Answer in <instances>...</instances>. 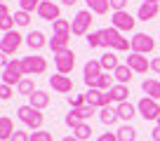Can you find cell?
<instances>
[{
  "label": "cell",
  "instance_id": "cell-28",
  "mask_svg": "<svg viewBox=\"0 0 160 141\" xmlns=\"http://www.w3.org/2000/svg\"><path fill=\"white\" fill-rule=\"evenodd\" d=\"M137 113H139V111H137V106H132L130 101H125V104H118V115H120V120H127V122H130L132 118L137 115Z\"/></svg>",
  "mask_w": 160,
  "mask_h": 141
},
{
  "label": "cell",
  "instance_id": "cell-47",
  "mask_svg": "<svg viewBox=\"0 0 160 141\" xmlns=\"http://www.w3.org/2000/svg\"><path fill=\"white\" fill-rule=\"evenodd\" d=\"M61 2H64V5H68V7H71V5H75V2H78V0H61Z\"/></svg>",
  "mask_w": 160,
  "mask_h": 141
},
{
  "label": "cell",
  "instance_id": "cell-51",
  "mask_svg": "<svg viewBox=\"0 0 160 141\" xmlns=\"http://www.w3.org/2000/svg\"><path fill=\"white\" fill-rule=\"evenodd\" d=\"M151 141H153V139H151Z\"/></svg>",
  "mask_w": 160,
  "mask_h": 141
},
{
  "label": "cell",
  "instance_id": "cell-30",
  "mask_svg": "<svg viewBox=\"0 0 160 141\" xmlns=\"http://www.w3.org/2000/svg\"><path fill=\"white\" fill-rule=\"evenodd\" d=\"M115 134H118V141H137V129L132 125H122Z\"/></svg>",
  "mask_w": 160,
  "mask_h": 141
},
{
  "label": "cell",
  "instance_id": "cell-29",
  "mask_svg": "<svg viewBox=\"0 0 160 141\" xmlns=\"http://www.w3.org/2000/svg\"><path fill=\"white\" fill-rule=\"evenodd\" d=\"M108 94H111V99H113L115 104H125L127 96H130V90H127V85H115Z\"/></svg>",
  "mask_w": 160,
  "mask_h": 141
},
{
  "label": "cell",
  "instance_id": "cell-4",
  "mask_svg": "<svg viewBox=\"0 0 160 141\" xmlns=\"http://www.w3.org/2000/svg\"><path fill=\"white\" fill-rule=\"evenodd\" d=\"M137 111H139V115L144 118V120H155V122H158V118H160V104L155 99H151V96H141L139 104H137Z\"/></svg>",
  "mask_w": 160,
  "mask_h": 141
},
{
  "label": "cell",
  "instance_id": "cell-43",
  "mask_svg": "<svg viewBox=\"0 0 160 141\" xmlns=\"http://www.w3.org/2000/svg\"><path fill=\"white\" fill-rule=\"evenodd\" d=\"M12 94H14V90H12L10 85H2V90H0V96H2V99H12Z\"/></svg>",
  "mask_w": 160,
  "mask_h": 141
},
{
  "label": "cell",
  "instance_id": "cell-21",
  "mask_svg": "<svg viewBox=\"0 0 160 141\" xmlns=\"http://www.w3.org/2000/svg\"><path fill=\"white\" fill-rule=\"evenodd\" d=\"M87 87H90V90H104V92H111V90L115 87V85H113V75H108V73H101V75L97 78L94 82H90Z\"/></svg>",
  "mask_w": 160,
  "mask_h": 141
},
{
  "label": "cell",
  "instance_id": "cell-15",
  "mask_svg": "<svg viewBox=\"0 0 160 141\" xmlns=\"http://www.w3.org/2000/svg\"><path fill=\"white\" fill-rule=\"evenodd\" d=\"M127 66H130L134 73H146V70L151 68V61L146 59L144 54H137V52H130V56H127Z\"/></svg>",
  "mask_w": 160,
  "mask_h": 141
},
{
  "label": "cell",
  "instance_id": "cell-23",
  "mask_svg": "<svg viewBox=\"0 0 160 141\" xmlns=\"http://www.w3.org/2000/svg\"><path fill=\"white\" fill-rule=\"evenodd\" d=\"M132 73H134V70H132L127 64H120L118 68L113 70V78L118 80V85H130V80H132Z\"/></svg>",
  "mask_w": 160,
  "mask_h": 141
},
{
  "label": "cell",
  "instance_id": "cell-44",
  "mask_svg": "<svg viewBox=\"0 0 160 141\" xmlns=\"http://www.w3.org/2000/svg\"><path fill=\"white\" fill-rule=\"evenodd\" d=\"M97 141H118V134H115V132H104Z\"/></svg>",
  "mask_w": 160,
  "mask_h": 141
},
{
  "label": "cell",
  "instance_id": "cell-26",
  "mask_svg": "<svg viewBox=\"0 0 160 141\" xmlns=\"http://www.w3.org/2000/svg\"><path fill=\"white\" fill-rule=\"evenodd\" d=\"M99 120L104 122L106 127L115 125V122L120 120V115H118V108H111V106H106V108H101V111H99Z\"/></svg>",
  "mask_w": 160,
  "mask_h": 141
},
{
  "label": "cell",
  "instance_id": "cell-38",
  "mask_svg": "<svg viewBox=\"0 0 160 141\" xmlns=\"http://www.w3.org/2000/svg\"><path fill=\"white\" fill-rule=\"evenodd\" d=\"M87 47H90V50H97V47H101V31H94V33H90V38H87Z\"/></svg>",
  "mask_w": 160,
  "mask_h": 141
},
{
  "label": "cell",
  "instance_id": "cell-24",
  "mask_svg": "<svg viewBox=\"0 0 160 141\" xmlns=\"http://www.w3.org/2000/svg\"><path fill=\"white\" fill-rule=\"evenodd\" d=\"M99 64H101V68H104V73L106 70H108V73H113L115 68H118V56H115V52H104V54H101V59H99Z\"/></svg>",
  "mask_w": 160,
  "mask_h": 141
},
{
  "label": "cell",
  "instance_id": "cell-40",
  "mask_svg": "<svg viewBox=\"0 0 160 141\" xmlns=\"http://www.w3.org/2000/svg\"><path fill=\"white\" fill-rule=\"evenodd\" d=\"M68 104H71V108H80V106L87 104V99H85V94H73V96H68Z\"/></svg>",
  "mask_w": 160,
  "mask_h": 141
},
{
  "label": "cell",
  "instance_id": "cell-6",
  "mask_svg": "<svg viewBox=\"0 0 160 141\" xmlns=\"http://www.w3.org/2000/svg\"><path fill=\"white\" fill-rule=\"evenodd\" d=\"M21 64H24V75H42L47 70V59L45 56H38V54L24 56Z\"/></svg>",
  "mask_w": 160,
  "mask_h": 141
},
{
  "label": "cell",
  "instance_id": "cell-22",
  "mask_svg": "<svg viewBox=\"0 0 160 141\" xmlns=\"http://www.w3.org/2000/svg\"><path fill=\"white\" fill-rule=\"evenodd\" d=\"M0 28H2V33H10V31H14V14H10V10H7V5H0Z\"/></svg>",
  "mask_w": 160,
  "mask_h": 141
},
{
  "label": "cell",
  "instance_id": "cell-9",
  "mask_svg": "<svg viewBox=\"0 0 160 141\" xmlns=\"http://www.w3.org/2000/svg\"><path fill=\"white\" fill-rule=\"evenodd\" d=\"M130 42H132V52H137V54H151L155 50V40L146 33H137Z\"/></svg>",
  "mask_w": 160,
  "mask_h": 141
},
{
  "label": "cell",
  "instance_id": "cell-37",
  "mask_svg": "<svg viewBox=\"0 0 160 141\" xmlns=\"http://www.w3.org/2000/svg\"><path fill=\"white\" fill-rule=\"evenodd\" d=\"M14 24L17 26H28L31 24V14H28V12H24V10L14 12Z\"/></svg>",
  "mask_w": 160,
  "mask_h": 141
},
{
  "label": "cell",
  "instance_id": "cell-36",
  "mask_svg": "<svg viewBox=\"0 0 160 141\" xmlns=\"http://www.w3.org/2000/svg\"><path fill=\"white\" fill-rule=\"evenodd\" d=\"M52 31L54 33H71V21L68 19H57L52 24Z\"/></svg>",
  "mask_w": 160,
  "mask_h": 141
},
{
  "label": "cell",
  "instance_id": "cell-1",
  "mask_svg": "<svg viewBox=\"0 0 160 141\" xmlns=\"http://www.w3.org/2000/svg\"><path fill=\"white\" fill-rule=\"evenodd\" d=\"M101 47H106V52H127L132 50V42L127 38H122L118 28L108 26V28H101Z\"/></svg>",
  "mask_w": 160,
  "mask_h": 141
},
{
  "label": "cell",
  "instance_id": "cell-42",
  "mask_svg": "<svg viewBox=\"0 0 160 141\" xmlns=\"http://www.w3.org/2000/svg\"><path fill=\"white\" fill-rule=\"evenodd\" d=\"M10 141H31V134H28V132H21V129H17V132H14V136H12Z\"/></svg>",
  "mask_w": 160,
  "mask_h": 141
},
{
  "label": "cell",
  "instance_id": "cell-17",
  "mask_svg": "<svg viewBox=\"0 0 160 141\" xmlns=\"http://www.w3.org/2000/svg\"><path fill=\"white\" fill-rule=\"evenodd\" d=\"M26 45H28L33 52H38V50H42L45 45H50V42H47V38H45L42 31H31V33L26 35Z\"/></svg>",
  "mask_w": 160,
  "mask_h": 141
},
{
  "label": "cell",
  "instance_id": "cell-13",
  "mask_svg": "<svg viewBox=\"0 0 160 141\" xmlns=\"http://www.w3.org/2000/svg\"><path fill=\"white\" fill-rule=\"evenodd\" d=\"M50 85L54 92H59V94H68V92H73V80H71V75H61V73H57V75L50 78Z\"/></svg>",
  "mask_w": 160,
  "mask_h": 141
},
{
  "label": "cell",
  "instance_id": "cell-32",
  "mask_svg": "<svg viewBox=\"0 0 160 141\" xmlns=\"http://www.w3.org/2000/svg\"><path fill=\"white\" fill-rule=\"evenodd\" d=\"M73 111L80 115V120H82V122H87L97 113V108H94V106H90V104H85V106H80V108H73Z\"/></svg>",
  "mask_w": 160,
  "mask_h": 141
},
{
  "label": "cell",
  "instance_id": "cell-12",
  "mask_svg": "<svg viewBox=\"0 0 160 141\" xmlns=\"http://www.w3.org/2000/svg\"><path fill=\"white\" fill-rule=\"evenodd\" d=\"M38 17L54 24L57 19H61V10H59V5H57V2H52V0H42V5L38 7Z\"/></svg>",
  "mask_w": 160,
  "mask_h": 141
},
{
  "label": "cell",
  "instance_id": "cell-39",
  "mask_svg": "<svg viewBox=\"0 0 160 141\" xmlns=\"http://www.w3.org/2000/svg\"><path fill=\"white\" fill-rule=\"evenodd\" d=\"M31 141H52V132L47 129H35L31 134Z\"/></svg>",
  "mask_w": 160,
  "mask_h": 141
},
{
  "label": "cell",
  "instance_id": "cell-18",
  "mask_svg": "<svg viewBox=\"0 0 160 141\" xmlns=\"http://www.w3.org/2000/svg\"><path fill=\"white\" fill-rule=\"evenodd\" d=\"M68 42H71V33H54L52 35V40H50V47H52V52H64V50H68Z\"/></svg>",
  "mask_w": 160,
  "mask_h": 141
},
{
  "label": "cell",
  "instance_id": "cell-3",
  "mask_svg": "<svg viewBox=\"0 0 160 141\" xmlns=\"http://www.w3.org/2000/svg\"><path fill=\"white\" fill-rule=\"evenodd\" d=\"M24 80V64L21 59H12L7 66H2V85H19Z\"/></svg>",
  "mask_w": 160,
  "mask_h": 141
},
{
  "label": "cell",
  "instance_id": "cell-35",
  "mask_svg": "<svg viewBox=\"0 0 160 141\" xmlns=\"http://www.w3.org/2000/svg\"><path fill=\"white\" fill-rule=\"evenodd\" d=\"M66 127H71V129H78V127L80 125H82V120H80V115H78V113H75L73 111V108H71V113H68V115H66Z\"/></svg>",
  "mask_w": 160,
  "mask_h": 141
},
{
  "label": "cell",
  "instance_id": "cell-5",
  "mask_svg": "<svg viewBox=\"0 0 160 141\" xmlns=\"http://www.w3.org/2000/svg\"><path fill=\"white\" fill-rule=\"evenodd\" d=\"M92 12L90 10H80L78 14L73 17V21H71V33L73 35H87L90 33V26H92Z\"/></svg>",
  "mask_w": 160,
  "mask_h": 141
},
{
  "label": "cell",
  "instance_id": "cell-16",
  "mask_svg": "<svg viewBox=\"0 0 160 141\" xmlns=\"http://www.w3.org/2000/svg\"><path fill=\"white\" fill-rule=\"evenodd\" d=\"M158 12H160L158 2H141L139 10H137V19L139 21H151V19L158 17Z\"/></svg>",
  "mask_w": 160,
  "mask_h": 141
},
{
  "label": "cell",
  "instance_id": "cell-7",
  "mask_svg": "<svg viewBox=\"0 0 160 141\" xmlns=\"http://www.w3.org/2000/svg\"><path fill=\"white\" fill-rule=\"evenodd\" d=\"M21 42H24V35L19 31H10V33H2V38H0V50L5 56H10L21 47Z\"/></svg>",
  "mask_w": 160,
  "mask_h": 141
},
{
  "label": "cell",
  "instance_id": "cell-11",
  "mask_svg": "<svg viewBox=\"0 0 160 141\" xmlns=\"http://www.w3.org/2000/svg\"><path fill=\"white\" fill-rule=\"evenodd\" d=\"M134 24H137V19L127 10L125 12H113V17H111V26L118 28L120 33H122V31H132V28H134Z\"/></svg>",
  "mask_w": 160,
  "mask_h": 141
},
{
  "label": "cell",
  "instance_id": "cell-41",
  "mask_svg": "<svg viewBox=\"0 0 160 141\" xmlns=\"http://www.w3.org/2000/svg\"><path fill=\"white\" fill-rule=\"evenodd\" d=\"M111 10L113 12H125L127 10V0H111Z\"/></svg>",
  "mask_w": 160,
  "mask_h": 141
},
{
  "label": "cell",
  "instance_id": "cell-34",
  "mask_svg": "<svg viewBox=\"0 0 160 141\" xmlns=\"http://www.w3.org/2000/svg\"><path fill=\"white\" fill-rule=\"evenodd\" d=\"M42 5V0H19V10H24V12H38V7Z\"/></svg>",
  "mask_w": 160,
  "mask_h": 141
},
{
  "label": "cell",
  "instance_id": "cell-14",
  "mask_svg": "<svg viewBox=\"0 0 160 141\" xmlns=\"http://www.w3.org/2000/svg\"><path fill=\"white\" fill-rule=\"evenodd\" d=\"M104 73V68H101L99 59H90L85 64V68H82V80H85V85H90V82H94L97 78Z\"/></svg>",
  "mask_w": 160,
  "mask_h": 141
},
{
  "label": "cell",
  "instance_id": "cell-2",
  "mask_svg": "<svg viewBox=\"0 0 160 141\" xmlns=\"http://www.w3.org/2000/svg\"><path fill=\"white\" fill-rule=\"evenodd\" d=\"M17 118H19L26 127H31L33 132L35 129H42V122H45V115H42L38 108H33L31 104L19 106V108H17Z\"/></svg>",
  "mask_w": 160,
  "mask_h": 141
},
{
  "label": "cell",
  "instance_id": "cell-48",
  "mask_svg": "<svg viewBox=\"0 0 160 141\" xmlns=\"http://www.w3.org/2000/svg\"><path fill=\"white\" fill-rule=\"evenodd\" d=\"M61 141H80V139H75V136H64Z\"/></svg>",
  "mask_w": 160,
  "mask_h": 141
},
{
  "label": "cell",
  "instance_id": "cell-45",
  "mask_svg": "<svg viewBox=\"0 0 160 141\" xmlns=\"http://www.w3.org/2000/svg\"><path fill=\"white\" fill-rule=\"evenodd\" d=\"M151 70H155V73H160V56H155V59L151 61Z\"/></svg>",
  "mask_w": 160,
  "mask_h": 141
},
{
  "label": "cell",
  "instance_id": "cell-25",
  "mask_svg": "<svg viewBox=\"0 0 160 141\" xmlns=\"http://www.w3.org/2000/svg\"><path fill=\"white\" fill-rule=\"evenodd\" d=\"M14 122H12V118H7V115H2L0 118V139L2 141H10L12 136H14Z\"/></svg>",
  "mask_w": 160,
  "mask_h": 141
},
{
  "label": "cell",
  "instance_id": "cell-49",
  "mask_svg": "<svg viewBox=\"0 0 160 141\" xmlns=\"http://www.w3.org/2000/svg\"><path fill=\"white\" fill-rule=\"evenodd\" d=\"M144 2H160V0H144Z\"/></svg>",
  "mask_w": 160,
  "mask_h": 141
},
{
  "label": "cell",
  "instance_id": "cell-50",
  "mask_svg": "<svg viewBox=\"0 0 160 141\" xmlns=\"http://www.w3.org/2000/svg\"><path fill=\"white\" fill-rule=\"evenodd\" d=\"M158 127H160V118H158Z\"/></svg>",
  "mask_w": 160,
  "mask_h": 141
},
{
  "label": "cell",
  "instance_id": "cell-20",
  "mask_svg": "<svg viewBox=\"0 0 160 141\" xmlns=\"http://www.w3.org/2000/svg\"><path fill=\"white\" fill-rule=\"evenodd\" d=\"M28 101H31V106H33V108L42 111V108H47V106H50V94H47V92H42V90H35L33 94L28 96Z\"/></svg>",
  "mask_w": 160,
  "mask_h": 141
},
{
  "label": "cell",
  "instance_id": "cell-31",
  "mask_svg": "<svg viewBox=\"0 0 160 141\" xmlns=\"http://www.w3.org/2000/svg\"><path fill=\"white\" fill-rule=\"evenodd\" d=\"M17 92H19V94H26V96H31L35 92V82L31 80V78H24V80L19 82V85H17Z\"/></svg>",
  "mask_w": 160,
  "mask_h": 141
},
{
  "label": "cell",
  "instance_id": "cell-8",
  "mask_svg": "<svg viewBox=\"0 0 160 141\" xmlns=\"http://www.w3.org/2000/svg\"><path fill=\"white\" fill-rule=\"evenodd\" d=\"M54 66H57V73H61V75H68L71 70H73L75 66V54L73 50H64V52H57L54 54Z\"/></svg>",
  "mask_w": 160,
  "mask_h": 141
},
{
  "label": "cell",
  "instance_id": "cell-27",
  "mask_svg": "<svg viewBox=\"0 0 160 141\" xmlns=\"http://www.w3.org/2000/svg\"><path fill=\"white\" fill-rule=\"evenodd\" d=\"M111 7V0H87V10L92 14H106Z\"/></svg>",
  "mask_w": 160,
  "mask_h": 141
},
{
  "label": "cell",
  "instance_id": "cell-46",
  "mask_svg": "<svg viewBox=\"0 0 160 141\" xmlns=\"http://www.w3.org/2000/svg\"><path fill=\"white\" fill-rule=\"evenodd\" d=\"M151 134H153V141H160V127H155Z\"/></svg>",
  "mask_w": 160,
  "mask_h": 141
},
{
  "label": "cell",
  "instance_id": "cell-19",
  "mask_svg": "<svg viewBox=\"0 0 160 141\" xmlns=\"http://www.w3.org/2000/svg\"><path fill=\"white\" fill-rule=\"evenodd\" d=\"M141 92H144L146 96H151V99L158 101L160 99V80H155V78L144 80V82H141Z\"/></svg>",
  "mask_w": 160,
  "mask_h": 141
},
{
  "label": "cell",
  "instance_id": "cell-10",
  "mask_svg": "<svg viewBox=\"0 0 160 141\" xmlns=\"http://www.w3.org/2000/svg\"><path fill=\"white\" fill-rule=\"evenodd\" d=\"M85 99H87V104H90V106H94V108H99V111L113 104L111 94H108V92H104V90H87L85 92Z\"/></svg>",
  "mask_w": 160,
  "mask_h": 141
},
{
  "label": "cell",
  "instance_id": "cell-33",
  "mask_svg": "<svg viewBox=\"0 0 160 141\" xmlns=\"http://www.w3.org/2000/svg\"><path fill=\"white\" fill-rule=\"evenodd\" d=\"M73 136H75V139H80V141L90 139V136H92V127H90V122H82L78 129H73Z\"/></svg>",
  "mask_w": 160,
  "mask_h": 141
}]
</instances>
